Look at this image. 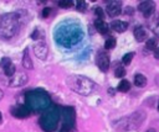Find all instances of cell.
Masks as SVG:
<instances>
[{
    "instance_id": "obj_6",
    "label": "cell",
    "mask_w": 159,
    "mask_h": 132,
    "mask_svg": "<svg viewBox=\"0 0 159 132\" xmlns=\"http://www.w3.org/2000/svg\"><path fill=\"white\" fill-rule=\"evenodd\" d=\"M47 52H48L47 44H46L42 39H40L36 44H34V53H35V56H36L39 59H46Z\"/></svg>"
},
{
    "instance_id": "obj_9",
    "label": "cell",
    "mask_w": 159,
    "mask_h": 132,
    "mask_svg": "<svg viewBox=\"0 0 159 132\" xmlns=\"http://www.w3.org/2000/svg\"><path fill=\"white\" fill-rule=\"evenodd\" d=\"M27 80H29V78H27V75L24 74V73L14 74V75L10 78V80H9V86H11V88H14V86H21V85L26 84Z\"/></svg>"
},
{
    "instance_id": "obj_24",
    "label": "cell",
    "mask_w": 159,
    "mask_h": 132,
    "mask_svg": "<svg viewBox=\"0 0 159 132\" xmlns=\"http://www.w3.org/2000/svg\"><path fill=\"white\" fill-rule=\"evenodd\" d=\"M76 9L78 10V11H81V12H83L86 9H87V5H86V1H77V5H76Z\"/></svg>"
},
{
    "instance_id": "obj_28",
    "label": "cell",
    "mask_w": 159,
    "mask_h": 132,
    "mask_svg": "<svg viewBox=\"0 0 159 132\" xmlns=\"http://www.w3.org/2000/svg\"><path fill=\"white\" fill-rule=\"evenodd\" d=\"M50 14H51V9H50V7H45V9L42 10V16H43V17H47Z\"/></svg>"
},
{
    "instance_id": "obj_11",
    "label": "cell",
    "mask_w": 159,
    "mask_h": 132,
    "mask_svg": "<svg viewBox=\"0 0 159 132\" xmlns=\"http://www.w3.org/2000/svg\"><path fill=\"white\" fill-rule=\"evenodd\" d=\"M11 113L15 117L24 118V117H27L31 113V111H30V109L26 105H17V106H14L11 109Z\"/></svg>"
},
{
    "instance_id": "obj_32",
    "label": "cell",
    "mask_w": 159,
    "mask_h": 132,
    "mask_svg": "<svg viewBox=\"0 0 159 132\" xmlns=\"http://www.w3.org/2000/svg\"><path fill=\"white\" fill-rule=\"evenodd\" d=\"M2 97H4V91H2L1 89H0V100H1Z\"/></svg>"
},
{
    "instance_id": "obj_15",
    "label": "cell",
    "mask_w": 159,
    "mask_h": 132,
    "mask_svg": "<svg viewBox=\"0 0 159 132\" xmlns=\"http://www.w3.org/2000/svg\"><path fill=\"white\" fill-rule=\"evenodd\" d=\"M22 65L24 68L26 69H32L34 65H32V60L30 58V54H29V48H26L24 51V56H22Z\"/></svg>"
},
{
    "instance_id": "obj_27",
    "label": "cell",
    "mask_w": 159,
    "mask_h": 132,
    "mask_svg": "<svg viewBox=\"0 0 159 132\" xmlns=\"http://www.w3.org/2000/svg\"><path fill=\"white\" fill-rule=\"evenodd\" d=\"M31 37H32V39H40V38H41V36H40V32H39V30H35V31L32 32Z\"/></svg>"
},
{
    "instance_id": "obj_19",
    "label": "cell",
    "mask_w": 159,
    "mask_h": 132,
    "mask_svg": "<svg viewBox=\"0 0 159 132\" xmlns=\"http://www.w3.org/2000/svg\"><path fill=\"white\" fill-rule=\"evenodd\" d=\"M116 43H117L116 38H114V37H109V38L104 42V48H106V49H112V48L116 47Z\"/></svg>"
},
{
    "instance_id": "obj_23",
    "label": "cell",
    "mask_w": 159,
    "mask_h": 132,
    "mask_svg": "<svg viewBox=\"0 0 159 132\" xmlns=\"http://www.w3.org/2000/svg\"><path fill=\"white\" fill-rule=\"evenodd\" d=\"M147 48L148 49H155L157 48V39L155 38H149L147 41Z\"/></svg>"
},
{
    "instance_id": "obj_10",
    "label": "cell",
    "mask_w": 159,
    "mask_h": 132,
    "mask_svg": "<svg viewBox=\"0 0 159 132\" xmlns=\"http://www.w3.org/2000/svg\"><path fill=\"white\" fill-rule=\"evenodd\" d=\"M97 65L102 72H107L109 69V57L106 52H99L97 56Z\"/></svg>"
},
{
    "instance_id": "obj_34",
    "label": "cell",
    "mask_w": 159,
    "mask_h": 132,
    "mask_svg": "<svg viewBox=\"0 0 159 132\" xmlns=\"http://www.w3.org/2000/svg\"><path fill=\"white\" fill-rule=\"evenodd\" d=\"M147 132H154V130H150V131H149V130H148V131H147Z\"/></svg>"
},
{
    "instance_id": "obj_25",
    "label": "cell",
    "mask_w": 159,
    "mask_h": 132,
    "mask_svg": "<svg viewBox=\"0 0 159 132\" xmlns=\"http://www.w3.org/2000/svg\"><path fill=\"white\" fill-rule=\"evenodd\" d=\"M10 63H11V60H10V58H7V57H4V58H2L1 60H0V67H1L2 69H4V68H5L6 65H9Z\"/></svg>"
},
{
    "instance_id": "obj_33",
    "label": "cell",
    "mask_w": 159,
    "mask_h": 132,
    "mask_svg": "<svg viewBox=\"0 0 159 132\" xmlns=\"http://www.w3.org/2000/svg\"><path fill=\"white\" fill-rule=\"evenodd\" d=\"M1 121H2V116H1V112H0V123H1Z\"/></svg>"
},
{
    "instance_id": "obj_13",
    "label": "cell",
    "mask_w": 159,
    "mask_h": 132,
    "mask_svg": "<svg viewBox=\"0 0 159 132\" xmlns=\"http://www.w3.org/2000/svg\"><path fill=\"white\" fill-rule=\"evenodd\" d=\"M111 27L112 30H114L116 32L120 33V32H124L127 28H128V23L125 21H120V20H114L112 23H111Z\"/></svg>"
},
{
    "instance_id": "obj_17",
    "label": "cell",
    "mask_w": 159,
    "mask_h": 132,
    "mask_svg": "<svg viewBox=\"0 0 159 132\" xmlns=\"http://www.w3.org/2000/svg\"><path fill=\"white\" fill-rule=\"evenodd\" d=\"M117 89H118L119 91H122V93H127V91L130 89V84H129V81H128V80L123 79L122 81H119V84H118Z\"/></svg>"
},
{
    "instance_id": "obj_2",
    "label": "cell",
    "mask_w": 159,
    "mask_h": 132,
    "mask_svg": "<svg viewBox=\"0 0 159 132\" xmlns=\"http://www.w3.org/2000/svg\"><path fill=\"white\" fill-rule=\"evenodd\" d=\"M20 21L16 14H4L0 17V37L10 38L19 31Z\"/></svg>"
},
{
    "instance_id": "obj_35",
    "label": "cell",
    "mask_w": 159,
    "mask_h": 132,
    "mask_svg": "<svg viewBox=\"0 0 159 132\" xmlns=\"http://www.w3.org/2000/svg\"><path fill=\"white\" fill-rule=\"evenodd\" d=\"M158 110H159V104H158Z\"/></svg>"
},
{
    "instance_id": "obj_31",
    "label": "cell",
    "mask_w": 159,
    "mask_h": 132,
    "mask_svg": "<svg viewBox=\"0 0 159 132\" xmlns=\"http://www.w3.org/2000/svg\"><path fill=\"white\" fill-rule=\"evenodd\" d=\"M154 57H155L157 59H159V47H157V48L154 49Z\"/></svg>"
},
{
    "instance_id": "obj_29",
    "label": "cell",
    "mask_w": 159,
    "mask_h": 132,
    "mask_svg": "<svg viewBox=\"0 0 159 132\" xmlns=\"http://www.w3.org/2000/svg\"><path fill=\"white\" fill-rule=\"evenodd\" d=\"M133 12H134L133 7H127V9L124 10V14H125V15H129V16H130V15H133Z\"/></svg>"
},
{
    "instance_id": "obj_5",
    "label": "cell",
    "mask_w": 159,
    "mask_h": 132,
    "mask_svg": "<svg viewBox=\"0 0 159 132\" xmlns=\"http://www.w3.org/2000/svg\"><path fill=\"white\" fill-rule=\"evenodd\" d=\"M57 122H58V113L56 110H51V111L43 113L40 118L41 127L47 132L53 131L57 126Z\"/></svg>"
},
{
    "instance_id": "obj_30",
    "label": "cell",
    "mask_w": 159,
    "mask_h": 132,
    "mask_svg": "<svg viewBox=\"0 0 159 132\" xmlns=\"http://www.w3.org/2000/svg\"><path fill=\"white\" fill-rule=\"evenodd\" d=\"M153 32L159 37V23H157V25H155V27L153 28Z\"/></svg>"
},
{
    "instance_id": "obj_16",
    "label": "cell",
    "mask_w": 159,
    "mask_h": 132,
    "mask_svg": "<svg viewBox=\"0 0 159 132\" xmlns=\"http://www.w3.org/2000/svg\"><path fill=\"white\" fill-rule=\"evenodd\" d=\"M134 84L139 88H144L147 85V78L143 74H137L134 76Z\"/></svg>"
},
{
    "instance_id": "obj_20",
    "label": "cell",
    "mask_w": 159,
    "mask_h": 132,
    "mask_svg": "<svg viewBox=\"0 0 159 132\" xmlns=\"http://www.w3.org/2000/svg\"><path fill=\"white\" fill-rule=\"evenodd\" d=\"M133 57H134V53H133V52L125 53V54L123 56V58H122V62H123V64H129V63L132 62Z\"/></svg>"
},
{
    "instance_id": "obj_18",
    "label": "cell",
    "mask_w": 159,
    "mask_h": 132,
    "mask_svg": "<svg viewBox=\"0 0 159 132\" xmlns=\"http://www.w3.org/2000/svg\"><path fill=\"white\" fill-rule=\"evenodd\" d=\"M15 70H16V68H15V65H14L12 63H10L9 65H6V67L4 68V73H5V75H7V76H10V78L15 74Z\"/></svg>"
},
{
    "instance_id": "obj_7",
    "label": "cell",
    "mask_w": 159,
    "mask_h": 132,
    "mask_svg": "<svg viewBox=\"0 0 159 132\" xmlns=\"http://www.w3.org/2000/svg\"><path fill=\"white\" fill-rule=\"evenodd\" d=\"M138 10L144 15V17H149L155 10V4L153 1H142L138 5Z\"/></svg>"
},
{
    "instance_id": "obj_3",
    "label": "cell",
    "mask_w": 159,
    "mask_h": 132,
    "mask_svg": "<svg viewBox=\"0 0 159 132\" xmlns=\"http://www.w3.org/2000/svg\"><path fill=\"white\" fill-rule=\"evenodd\" d=\"M26 106L30 109V111H41L50 106V99L46 93L40 90L29 91L25 96Z\"/></svg>"
},
{
    "instance_id": "obj_26",
    "label": "cell",
    "mask_w": 159,
    "mask_h": 132,
    "mask_svg": "<svg viewBox=\"0 0 159 132\" xmlns=\"http://www.w3.org/2000/svg\"><path fill=\"white\" fill-rule=\"evenodd\" d=\"M94 14L99 17V20H103V16H104V15H103V10H102L101 7H96V9H94Z\"/></svg>"
},
{
    "instance_id": "obj_8",
    "label": "cell",
    "mask_w": 159,
    "mask_h": 132,
    "mask_svg": "<svg viewBox=\"0 0 159 132\" xmlns=\"http://www.w3.org/2000/svg\"><path fill=\"white\" fill-rule=\"evenodd\" d=\"M106 11H107V15L111 17L119 15L122 11V2L120 1H109L108 5L106 6Z\"/></svg>"
},
{
    "instance_id": "obj_1",
    "label": "cell",
    "mask_w": 159,
    "mask_h": 132,
    "mask_svg": "<svg viewBox=\"0 0 159 132\" xmlns=\"http://www.w3.org/2000/svg\"><path fill=\"white\" fill-rule=\"evenodd\" d=\"M53 38L60 46L65 48L75 47L83 38V30L81 27V23L73 20H66L58 23L55 30Z\"/></svg>"
},
{
    "instance_id": "obj_4",
    "label": "cell",
    "mask_w": 159,
    "mask_h": 132,
    "mask_svg": "<svg viewBox=\"0 0 159 132\" xmlns=\"http://www.w3.org/2000/svg\"><path fill=\"white\" fill-rule=\"evenodd\" d=\"M67 84L73 91L81 94V95H88L96 88V85L92 80H89L86 76H81V75H72V76L67 78Z\"/></svg>"
},
{
    "instance_id": "obj_21",
    "label": "cell",
    "mask_w": 159,
    "mask_h": 132,
    "mask_svg": "<svg viewBox=\"0 0 159 132\" xmlns=\"http://www.w3.org/2000/svg\"><path fill=\"white\" fill-rule=\"evenodd\" d=\"M125 75V69L123 67H117L114 70V76L116 78H123Z\"/></svg>"
},
{
    "instance_id": "obj_22",
    "label": "cell",
    "mask_w": 159,
    "mask_h": 132,
    "mask_svg": "<svg viewBox=\"0 0 159 132\" xmlns=\"http://www.w3.org/2000/svg\"><path fill=\"white\" fill-rule=\"evenodd\" d=\"M72 5H73V2L71 0H61V1H58V6L62 7V9H68Z\"/></svg>"
},
{
    "instance_id": "obj_12",
    "label": "cell",
    "mask_w": 159,
    "mask_h": 132,
    "mask_svg": "<svg viewBox=\"0 0 159 132\" xmlns=\"http://www.w3.org/2000/svg\"><path fill=\"white\" fill-rule=\"evenodd\" d=\"M94 27H96V30H97L99 33H102V35H107V33L109 32V26H108V23L104 22L103 20L97 19V20L94 21Z\"/></svg>"
},
{
    "instance_id": "obj_14",
    "label": "cell",
    "mask_w": 159,
    "mask_h": 132,
    "mask_svg": "<svg viewBox=\"0 0 159 132\" xmlns=\"http://www.w3.org/2000/svg\"><path fill=\"white\" fill-rule=\"evenodd\" d=\"M134 37H135V39L138 42H143V41L147 39V31L142 26L135 27V30H134Z\"/></svg>"
}]
</instances>
